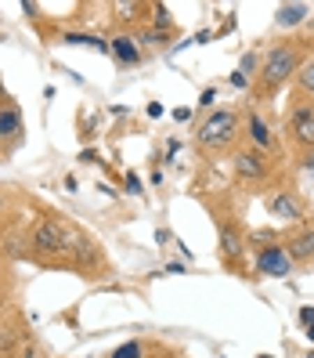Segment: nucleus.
Returning a JSON list of instances; mask_svg holds the SVG:
<instances>
[{"mask_svg": "<svg viewBox=\"0 0 314 358\" xmlns=\"http://www.w3.org/2000/svg\"><path fill=\"white\" fill-rule=\"evenodd\" d=\"M152 11H156V15H152V22H156V29H163V33H166V29L174 26V18L166 15V8H163V4H152Z\"/></svg>", "mask_w": 314, "mask_h": 358, "instance_id": "obj_17", "label": "nucleus"}, {"mask_svg": "<svg viewBox=\"0 0 314 358\" xmlns=\"http://www.w3.org/2000/svg\"><path fill=\"white\" fill-rule=\"evenodd\" d=\"M141 355H144V348L137 341H130V344H123V348L112 351V358H141Z\"/></svg>", "mask_w": 314, "mask_h": 358, "instance_id": "obj_18", "label": "nucleus"}, {"mask_svg": "<svg viewBox=\"0 0 314 358\" xmlns=\"http://www.w3.org/2000/svg\"><path fill=\"white\" fill-rule=\"evenodd\" d=\"M307 358H314V351H311V355H307Z\"/></svg>", "mask_w": 314, "mask_h": 358, "instance_id": "obj_25", "label": "nucleus"}, {"mask_svg": "<svg viewBox=\"0 0 314 358\" xmlns=\"http://www.w3.org/2000/svg\"><path fill=\"white\" fill-rule=\"evenodd\" d=\"M267 214L271 217H278V221H304V203H300V196L297 192H275L267 199Z\"/></svg>", "mask_w": 314, "mask_h": 358, "instance_id": "obj_6", "label": "nucleus"}, {"mask_svg": "<svg viewBox=\"0 0 314 358\" xmlns=\"http://www.w3.org/2000/svg\"><path fill=\"white\" fill-rule=\"evenodd\" d=\"M246 138H249V149H257V152H267L271 145H275V138H271V127L264 123V116H257V113H249L246 116Z\"/></svg>", "mask_w": 314, "mask_h": 358, "instance_id": "obj_8", "label": "nucleus"}, {"mask_svg": "<svg viewBox=\"0 0 314 358\" xmlns=\"http://www.w3.org/2000/svg\"><path fill=\"white\" fill-rule=\"evenodd\" d=\"M300 322L304 326H314V308H300Z\"/></svg>", "mask_w": 314, "mask_h": 358, "instance_id": "obj_20", "label": "nucleus"}, {"mask_svg": "<svg viewBox=\"0 0 314 358\" xmlns=\"http://www.w3.org/2000/svg\"><path fill=\"white\" fill-rule=\"evenodd\" d=\"M289 131H292V141H297V145L314 149V105L311 101H297V105H292Z\"/></svg>", "mask_w": 314, "mask_h": 358, "instance_id": "obj_4", "label": "nucleus"}, {"mask_svg": "<svg viewBox=\"0 0 314 358\" xmlns=\"http://www.w3.org/2000/svg\"><path fill=\"white\" fill-rule=\"evenodd\" d=\"M257 271L260 275H271V279H285V275H292V257L285 254L282 243H271L257 254Z\"/></svg>", "mask_w": 314, "mask_h": 358, "instance_id": "obj_3", "label": "nucleus"}, {"mask_svg": "<svg viewBox=\"0 0 314 358\" xmlns=\"http://www.w3.org/2000/svg\"><path fill=\"white\" fill-rule=\"evenodd\" d=\"M239 250H242V236H239V228H220V254L232 261L239 257Z\"/></svg>", "mask_w": 314, "mask_h": 358, "instance_id": "obj_14", "label": "nucleus"}, {"mask_svg": "<svg viewBox=\"0 0 314 358\" xmlns=\"http://www.w3.org/2000/svg\"><path fill=\"white\" fill-rule=\"evenodd\" d=\"M307 341H314V326H307Z\"/></svg>", "mask_w": 314, "mask_h": 358, "instance_id": "obj_24", "label": "nucleus"}, {"mask_svg": "<svg viewBox=\"0 0 314 358\" xmlns=\"http://www.w3.org/2000/svg\"><path fill=\"white\" fill-rule=\"evenodd\" d=\"M166 40H170V33H163V29H144V33L137 36V44H156V48H163Z\"/></svg>", "mask_w": 314, "mask_h": 358, "instance_id": "obj_16", "label": "nucleus"}, {"mask_svg": "<svg viewBox=\"0 0 314 358\" xmlns=\"http://www.w3.org/2000/svg\"><path fill=\"white\" fill-rule=\"evenodd\" d=\"M300 69V55H297V48L292 44H275L267 51V58H264V66H260V80H257V87L264 91V94H271V91H278L282 83Z\"/></svg>", "mask_w": 314, "mask_h": 358, "instance_id": "obj_1", "label": "nucleus"}, {"mask_svg": "<svg viewBox=\"0 0 314 358\" xmlns=\"http://www.w3.org/2000/svg\"><path fill=\"white\" fill-rule=\"evenodd\" d=\"M152 8L149 4H130V0H119V4H112V15L119 18V22H137V18H144Z\"/></svg>", "mask_w": 314, "mask_h": 358, "instance_id": "obj_12", "label": "nucleus"}, {"mask_svg": "<svg viewBox=\"0 0 314 358\" xmlns=\"http://www.w3.org/2000/svg\"><path fill=\"white\" fill-rule=\"evenodd\" d=\"M232 166H235V174L246 178V181H264L267 171H271L267 156L257 152V149H239V152L232 156Z\"/></svg>", "mask_w": 314, "mask_h": 358, "instance_id": "obj_5", "label": "nucleus"}, {"mask_svg": "<svg viewBox=\"0 0 314 358\" xmlns=\"http://www.w3.org/2000/svg\"><path fill=\"white\" fill-rule=\"evenodd\" d=\"M109 51L116 55V62H123V66H137V62H141V51H137V40L134 36H112L109 40Z\"/></svg>", "mask_w": 314, "mask_h": 358, "instance_id": "obj_10", "label": "nucleus"}, {"mask_svg": "<svg viewBox=\"0 0 314 358\" xmlns=\"http://www.w3.org/2000/svg\"><path fill=\"white\" fill-rule=\"evenodd\" d=\"M22 138V113L15 105H0V141H18Z\"/></svg>", "mask_w": 314, "mask_h": 358, "instance_id": "obj_9", "label": "nucleus"}, {"mask_svg": "<svg viewBox=\"0 0 314 358\" xmlns=\"http://www.w3.org/2000/svg\"><path fill=\"white\" fill-rule=\"evenodd\" d=\"M257 66H260V55H257V51H249V55L242 58V76H249V73H253Z\"/></svg>", "mask_w": 314, "mask_h": 358, "instance_id": "obj_19", "label": "nucleus"}, {"mask_svg": "<svg viewBox=\"0 0 314 358\" xmlns=\"http://www.w3.org/2000/svg\"><path fill=\"white\" fill-rule=\"evenodd\" d=\"M239 131H242V120H239V113L235 109H217L214 116H209L202 127H199V145L202 149H227L235 138H239Z\"/></svg>", "mask_w": 314, "mask_h": 358, "instance_id": "obj_2", "label": "nucleus"}, {"mask_svg": "<svg viewBox=\"0 0 314 358\" xmlns=\"http://www.w3.org/2000/svg\"><path fill=\"white\" fill-rule=\"evenodd\" d=\"M285 254L292 257V264H297V261H311L314 257V228L304 231V236H297V239H289Z\"/></svg>", "mask_w": 314, "mask_h": 358, "instance_id": "obj_11", "label": "nucleus"}, {"mask_svg": "<svg viewBox=\"0 0 314 358\" xmlns=\"http://www.w3.org/2000/svg\"><path fill=\"white\" fill-rule=\"evenodd\" d=\"M304 18H307V4H282L278 15H275V22L285 29V26H300Z\"/></svg>", "mask_w": 314, "mask_h": 358, "instance_id": "obj_13", "label": "nucleus"}, {"mask_svg": "<svg viewBox=\"0 0 314 358\" xmlns=\"http://www.w3.org/2000/svg\"><path fill=\"white\" fill-rule=\"evenodd\" d=\"M127 185H130V192H141V178L137 174H127Z\"/></svg>", "mask_w": 314, "mask_h": 358, "instance_id": "obj_22", "label": "nucleus"}, {"mask_svg": "<svg viewBox=\"0 0 314 358\" xmlns=\"http://www.w3.org/2000/svg\"><path fill=\"white\" fill-rule=\"evenodd\" d=\"M249 83V76H242V73H232V87H246Z\"/></svg>", "mask_w": 314, "mask_h": 358, "instance_id": "obj_21", "label": "nucleus"}, {"mask_svg": "<svg viewBox=\"0 0 314 358\" xmlns=\"http://www.w3.org/2000/svg\"><path fill=\"white\" fill-rule=\"evenodd\" d=\"M33 246L40 254H54V250H66V228L58 221H44L36 231H33Z\"/></svg>", "mask_w": 314, "mask_h": 358, "instance_id": "obj_7", "label": "nucleus"}, {"mask_svg": "<svg viewBox=\"0 0 314 358\" xmlns=\"http://www.w3.org/2000/svg\"><path fill=\"white\" fill-rule=\"evenodd\" d=\"M304 171H307V174H314V149L304 156Z\"/></svg>", "mask_w": 314, "mask_h": 358, "instance_id": "obj_23", "label": "nucleus"}, {"mask_svg": "<svg viewBox=\"0 0 314 358\" xmlns=\"http://www.w3.org/2000/svg\"><path fill=\"white\" fill-rule=\"evenodd\" d=\"M297 87H300L307 98H314V58L300 62V69H297Z\"/></svg>", "mask_w": 314, "mask_h": 358, "instance_id": "obj_15", "label": "nucleus"}]
</instances>
